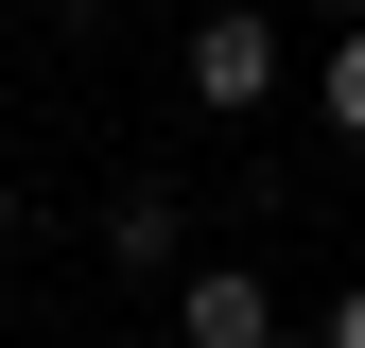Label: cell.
I'll list each match as a JSON object with an SVG mask.
<instances>
[{
  "mask_svg": "<svg viewBox=\"0 0 365 348\" xmlns=\"http://www.w3.org/2000/svg\"><path fill=\"white\" fill-rule=\"evenodd\" d=\"M313 18H365V0H313Z\"/></svg>",
  "mask_w": 365,
  "mask_h": 348,
  "instance_id": "cell-7",
  "label": "cell"
},
{
  "mask_svg": "<svg viewBox=\"0 0 365 348\" xmlns=\"http://www.w3.org/2000/svg\"><path fill=\"white\" fill-rule=\"evenodd\" d=\"M35 18H105V0H35Z\"/></svg>",
  "mask_w": 365,
  "mask_h": 348,
  "instance_id": "cell-6",
  "label": "cell"
},
{
  "mask_svg": "<svg viewBox=\"0 0 365 348\" xmlns=\"http://www.w3.org/2000/svg\"><path fill=\"white\" fill-rule=\"evenodd\" d=\"M174 348H313L261 261H174Z\"/></svg>",
  "mask_w": 365,
  "mask_h": 348,
  "instance_id": "cell-2",
  "label": "cell"
},
{
  "mask_svg": "<svg viewBox=\"0 0 365 348\" xmlns=\"http://www.w3.org/2000/svg\"><path fill=\"white\" fill-rule=\"evenodd\" d=\"M105 261H122V279H174V261H192V209H174L157 174H122V192H105Z\"/></svg>",
  "mask_w": 365,
  "mask_h": 348,
  "instance_id": "cell-3",
  "label": "cell"
},
{
  "mask_svg": "<svg viewBox=\"0 0 365 348\" xmlns=\"http://www.w3.org/2000/svg\"><path fill=\"white\" fill-rule=\"evenodd\" d=\"M313 348H365V279H348V296H331V314H313Z\"/></svg>",
  "mask_w": 365,
  "mask_h": 348,
  "instance_id": "cell-5",
  "label": "cell"
},
{
  "mask_svg": "<svg viewBox=\"0 0 365 348\" xmlns=\"http://www.w3.org/2000/svg\"><path fill=\"white\" fill-rule=\"evenodd\" d=\"M174 70H192V105L209 122H261V105H279V18H244V0H209V18H192V53H174Z\"/></svg>",
  "mask_w": 365,
  "mask_h": 348,
  "instance_id": "cell-1",
  "label": "cell"
},
{
  "mask_svg": "<svg viewBox=\"0 0 365 348\" xmlns=\"http://www.w3.org/2000/svg\"><path fill=\"white\" fill-rule=\"evenodd\" d=\"M313 105H331V140L365 157V18H331V53H313Z\"/></svg>",
  "mask_w": 365,
  "mask_h": 348,
  "instance_id": "cell-4",
  "label": "cell"
}]
</instances>
